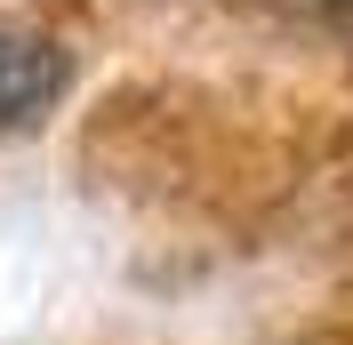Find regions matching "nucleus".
I'll use <instances>...</instances> for the list:
<instances>
[{"label":"nucleus","instance_id":"obj_1","mask_svg":"<svg viewBox=\"0 0 353 345\" xmlns=\"http://www.w3.org/2000/svg\"><path fill=\"white\" fill-rule=\"evenodd\" d=\"M65 88H72V48L48 24L0 8V129H24V121L57 112Z\"/></svg>","mask_w":353,"mask_h":345}]
</instances>
